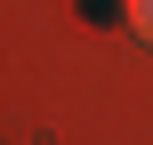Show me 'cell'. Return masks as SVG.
Instances as JSON below:
<instances>
[{"label":"cell","instance_id":"6da1fadb","mask_svg":"<svg viewBox=\"0 0 153 145\" xmlns=\"http://www.w3.org/2000/svg\"><path fill=\"white\" fill-rule=\"evenodd\" d=\"M129 24H137V40L153 48V0H129Z\"/></svg>","mask_w":153,"mask_h":145}]
</instances>
